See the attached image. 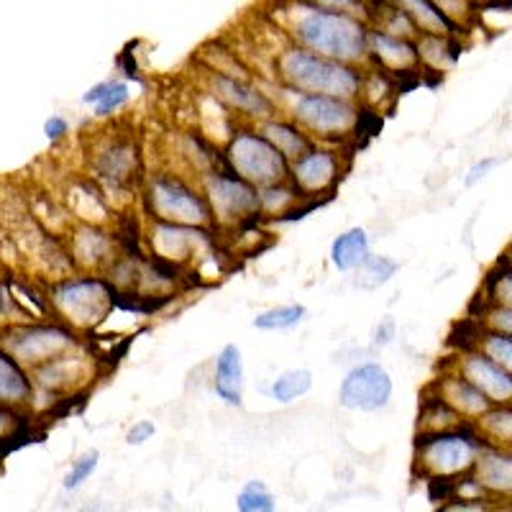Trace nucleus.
<instances>
[{
	"label": "nucleus",
	"mask_w": 512,
	"mask_h": 512,
	"mask_svg": "<svg viewBox=\"0 0 512 512\" xmlns=\"http://www.w3.org/2000/svg\"><path fill=\"white\" fill-rule=\"evenodd\" d=\"M287 29L297 47H305L323 57L346 64H361L369 59V24L367 18L344 11H328L308 3L290 0L285 6Z\"/></svg>",
	"instance_id": "nucleus-1"
},
{
	"label": "nucleus",
	"mask_w": 512,
	"mask_h": 512,
	"mask_svg": "<svg viewBox=\"0 0 512 512\" xmlns=\"http://www.w3.org/2000/svg\"><path fill=\"white\" fill-rule=\"evenodd\" d=\"M277 75L295 93H320L336 98H359L364 80L356 64L323 57L305 47H287L277 59Z\"/></svg>",
	"instance_id": "nucleus-2"
},
{
	"label": "nucleus",
	"mask_w": 512,
	"mask_h": 512,
	"mask_svg": "<svg viewBox=\"0 0 512 512\" xmlns=\"http://www.w3.org/2000/svg\"><path fill=\"white\" fill-rule=\"evenodd\" d=\"M487 443L482 436L448 428V431H431L418 438V464L425 474L436 479L459 477L472 472L474 461L482 454Z\"/></svg>",
	"instance_id": "nucleus-3"
},
{
	"label": "nucleus",
	"mask_w": 512,
	"mask_h": 512,
	"mask_svg": "<svg viewBox=\"0 0 512 512\" xmlns=\"http://www.w3.org/2000/svg\"><path fill=\"white\" fill-rule=\"evenodd\" d=\"M228 164L241 180L254 187H269L290 177V159L264 134L241 131L228 144Z\"/></svg>",
	"instance_id": "nucleus-4"
},
{
	"label": "nucleus",
	"mask_w": 512,
	"mask_h": 512,
	"mask_svg": "<svg viewBox=\"0 0 512 512\" xmlns=\"http://www.w3.org/2000/svg\"><path fill=\"white\" fill-rule=\"evenodd\" d=\"M149 205L159 221L180 223V226L198 228L213 216L208 198L198 195L177 177H157L149 187Z\"/></svg>",
	"instance_id": "nucleus-5"
},
{
	"label": "nucleus",
	"mask_w": 512,
	"mask_h": 512,
	"mask_svg": "<svg viewBox=\"0 0 512 512\" xmlns=\"http://www.w3.org/2000/svg\"><path fill=\"white\" fill-rule=\"evenodd\" d=\"M292 118L318 136H344L356 128L359 111L351 105V100L336 95L297 93V100L292 103Z\"/></svg>",
	"instance_id": "nucleus-6"
},
{
	"label": "nucleus",
	"mask_w": 512,
	"mask_h": 512,
	"mask_svg": "<svg viewBox=\"0 0 512 512\" xmlns=\"http://www.w3.org/2000/svg\"><path fill=\"white\" fill-rule=\"evenodd\" d=\"M52 303L72 326L90 328L113 310V290L103 280H70L54 290Z\"/></svg>",
	"instance_id": "nucleus-7"
},
{
	"label": "nucleus",
	"mask_w": 512,
	"mask_h": 512,
	"mask_svg": "<svg viewBox=\"0 0 512 512\" xmlns=\"http://www.w3.org/2000/svg\"><path fill=\"white\" fill-rule=\"evenodd\" d=\"M3 346L18 364L41 367L59 361L64 351H70L75 346V336L59 326H26L6 333Z\"/></svg>",
	"instance_id": "nucleus-8"
},
{
	"label": "nucleus",
	"mask_w": 512,
	"mask_h": 512,
	"mask_svg": "<svg viewBox=\"0 0 512 512\" xmlns=\"http://www.w3.org/2000/svg\"><path fill=\"white\" fill-rule=\"evenodd\" d=\"M390 397L392 377L377 361L354 367L338 387V402L346 410H359V413H377V410L387 408Z\"/></svg>",
	"instance_id": "nucleus-9"
},
{
	"label": "nucleus",
	"mask_w": 512,
	"mask_h": 512,
	"mask_svg": "<svg viewBox=\"0 0 512 512\" xmlns=\"http://www.w3.org/2000/svg\"><path fill=\"white\" fill-rule=\"evenodd\" d=\"M205 198H208L213 216L226 223H236L241 218L254 216L256 210H262L259 187L241 180L239 175H226V172H213L205 177Z\"/></svg>",
	"instance_id": "nucleus-10"
},
{
	"label": "nucleus",
	"mask_w": 512,
	"mask_h": 512,
	"mask_svg": "<svg viewBox=\"0 0 512 512\" xmlns=\"http://www.w3.org/2000/svg\"><path fill=\"white\" fill-rule=\"evenodd\" d=\"M459 374L477 387L492 405H510L512 402V374L489 359L482 351H464L459 356Z\"/></svg>",
	"instance_id": "nucleus-11"
},
{
	"label": "nucleus",
	"mask_w": 512,
	"mask_h": 512,
	"mask_svg": "<svg viewBox=\"0 0 512 512\" xmlns=\"http://www.w3.org/2000/svg\"><path fill=\"white\" fill-rule=\"evenodd\" d=\"M210 85H213V93H216L218 100L233 108V111H241L244 116L251 118H262V121H269L274 116V103L262 93L256 90L254 85H249L241 77L226 75V72H216L210 77Z\"/></svg>",
	"instance_id": "nucleus-12"
},
{
	"label": "nucleus",
	"mask_w": 512,
	"mask_h": 512,
	"mask_svg": "<svg viewBox=\"0 0 512 512\" xmlns=\"http://www.w3.org/2000/svg\"><path fill=\"white\" fill-rule=\"evenodd\" d=\"M472 482L495 497H512V448L484 446L472 466Z\"/></svg>",
	"instance_id": "nucleus-13"
},
{
	"label": "nucleus",
	"mask_w": 512,
	"mask_h": 512,
	"mask_svg": "<svg viewBox=\"0 0 512 512\" xmlns=\"http://www.w3.org/2000/svg\"><path fill=\"white\" fill-rule=\"evenodd\" d=\"M369 59L392 72H413L420 67L415 39L387 34L377 26L369 31Z\"/></svg>",
	"instance_id": "nucleus-14"
},
{
	"label": "nucleus",
	"mask_w": 512,
	"mask_h": 512,
	"mask_svg": "<svg viewBox=\"0 0 512 512\" xmlns=\"http://www.w3.org/2000/svg\"><path fill=\"white\" fill-rule=\"evenodd\" d=\"M290 175L297 190L303 192H323L336 182L338 159L326 149H310L300 159L290 164Z\"/></svg>",
	"instance_id": "nucleus-15"
},
{
	"label": "nucleus",
	"mask_w": 512,
	"mask_h": 512,
	"mask_svg": "<svg viewBox=\"0 0 512 512\" xmlns=\"http://www.w3.org/2000/svg\"><path fill=\"white\" fill-rule=\"evenodd\" d=\"M436 387H438V400L454 410L459 418L479 420L489 408H492V400H489L487 395H482V392H479L469 379L461 377V374H448V377H441Z\"/></svg>",
	"instance_id": "nucleus-16"
},
{
	"label": "nucleus",
	"mask_w": 512,
	"mask_h": 512,
	"mask_svg": "<svg viewBox=\"0 0 512 512\" xmlns=\"http://www.w3.org/2000/svg\"><path fill=\"white\" fill-rule=\"evenodd\" d=\"M216 395L231 408L244 402V359L236 344H226L216 359Z\"/></svg>",
	"instance_id": "nucleus-17"
},
{
	"label": "nucleus",
	"mask_w": 512,
	"mask_h": 512,
	"mask_svg": "<svg viewBox=\"0 0 512 512\" xmlns=\"http://www.w3.org/2000/svg\"><path fill=\"white\" fill-rule=\"evenodd\" d=\"M400 11L408 13L418 34H441V36H461L459 26L433 3V0H392Z\"/></svg>",
	"instance_id": "nucleus-18"
},
{
	"label": "nucleus",
	"mask_w": 512,
	"mask_h": 512,
	"mask_svg": "<svg viewBox=\"0 0 512 512\" xmlns=\"http://www.w3.org/2000/svg\"><path fill=\"white\" fill-rule=\"evenodd\" d=\"M415 49H418L420 64L431 67L433 72L454 70L459 62V36L441 34H418L415 36Z\"/></svg>",
	"instance_id": "nucleus-19"
},
{
	"label": "nucleus",
	"mask_w": 512,
	"mask_h": 512,
	"mask_svg": "<svg viewBox=\"0 0 512 512\" xmlns=\"http://www.w3.org/2000/svg\"><path fill=\"white\" fill-rule=\"evenodd\" d=\"M369 256V236L364 228L354 226L341 233L331 244V262L338 272H354Z\"/></svg>",
	"instance_id": "nucleus-20"
},
{
	"label": "nucleus",
	"mask_w": 512,
	"mask_h": 512,
	"mask_svg": "<svg viewBox=\"0 0 512 512\" xmlns=\"http://www.w3.org/2000/svg\"><path fill=\"white\" fill-rule=\"evenodd\" d=\"M262 134L267 136V139L272 141V144L277 146V149L290 159V162H295V159H300L303 154H308L310 149H313L308 136L287 121H274V118H269V121H264Z\"/></svg>",
	"instance_id": "nucleus-21"
},
{
	"label": "nucleus",
	"mask_w": 512,
	"mask_h": 512,
	"mask_svg": "<svg viewBox=\"0 0 512 512\" xmlns=\"http://www.w3.org/2000/svg\"><path fill=\"white\" fill-rule=\"evenodd\" d=\"M31 400V384L11 354H0V402Z\"/></svg>",
	"instance_id": "nucleus-22"
},
{
	"label": "nucleus",
	"mask_w": 512,
	"mask_h": 512,
	"mask_svg": "<svg viewBox=\"0 0 512 512\" xmlns=\"http://www.w3.org/2000/svg\"><path fill=\"white\" fill-rule=\"evenodd\" d=\"M400 269V264L390 256H374L369 254L359 267L354 269L356 272V287L361 290H377V287L387 285V282L395 277V272Z\"/></svg>",
	"instance_id": "nucleus-23"
},
{
	"label": "nucleus",
	"mask_w": 512,
	"mask_h": 512,
	"mask_svg": "<svg viewBox=\"0 0 512 512\" xmlns=\"http://www.w3.org/2000/svg\"><path fill=\"white\" fill-rule=\"evenodd\" d=\"M479 431L489 443L512 448V408L510 405H492L482 418L477 420Z\"/></svg>",
	"instance_id": "nucleus-24"
},
{
	"label": "nucleus",
	"mask_w": 512,
	"mask_h": 512,
	"mask_svg": "<svg viewBox=\"0 0 512 512\" xmlns=\"http://www.w3.org/2000/svg\"><path fill=\"white\" fill-rule=\"evenodd\" d=\"M310 387H313V374L308 369H287V372L274 379L272 387H269V395L282 402V405H287L297 397L308 395Z\"/></svg>",
	"instance_id": "nucleus-25"
},
{
	"label": "nucleus",
	"mask_w": 512,
	"mask_h": 512,
	"mask_svg": "<svg viewBox=\"0 0 512 512\" xmlns=\"http://www.w3.org/2000/svg\"><path fill=\"white\" fill-rule=\"evenodd\" d=\"M305 315H308L305 305H280V308H272L267 313L256 315L254 328H259V331H290V328L303 323Z\"/></svg>",
	"instance_id": "nucleus-26"
},
{
	"label": "nucleus",
	"mask_w": 512,
	"mask_h": 512,
	"mask_svg": "<svg viewBox=\"0 0 512 512\" xmlns=\"http://www.w3.org/2000/svg\"><path fill=\"white\" fill-rule=\"evenodd\" d=\"M108 251H111V239H108L105 233L95 231V228H82V231L77 233L75 254L80 262L98 264L108 256Z\"/></svg>",
	"instance_id": "nucleus-27"
},
{
	"label": "nucleus",
	"mask_w": 512,
	"mask_h": 512,
	"mask_svg": "<svg viewBox=\"0 0 512 512\" xmlns=\"http://www.w3.org/2000/svg\"><path fill=\"white\" fill-rule=\"evenodd\" d=\"M477 349L482 351V354H487L489 359H495L500 367H505L507 372L512 374V336L510 333L489 331V328H484V331L479 333Z\"/></svg>",
	"instance_id": "nucleus-28"
},
{
	"label": "nucleus",
	"mask_w": 512,
	"mask_h": 512,
	"mask_svg": "<svg viewBox=\"0 0 512 512\" xmlns=\"http://www.w3.org/2000/svg\"><path fill=\"white\" fill-rule=\"evenodd\" d=\"M236 507L241 512H272L274 510V497L264 482H246V487L241 489L239 497H236Z\"/></svg>",
	"instance_id": "nucleus-29"
},
{
	"label": "nucleus",
	"mask_w": 512,
	"mask_h": 512,
	"mask_svg": "<svg viewBox=\"0 0 512 512\" xmlns=\"http://www.w3.org/2000/svg\"><path fill=\"white\" fill-rule=\"evenodd\" d=\"M100 169H103V175L111 177L113 182L126 180V177L136 169V152H131L128 146H116V149H111V152L105 154L103 162H100Z\"/></svg>",
	"instance_id": "nucleus-30"
},
{
	"label": "nucleus",
	"mask_w": 512,
	"mask_h": 512,
	"mask_svg": "<svg viewBox=\"0 0 512 512\" xmlns=\"http://www.w3.org/2000/svg\"><path fill=\"white\" fill-rule=\"evenodd\" d=\"M487 300L500 308H512V264L487 277Z\"/></svg>",
	"instance_id": "nucleus-31"
},
{
	"label": "nucleus",
	"mask_w": 512,
	"mask_h": 512,
	"mask_svg": "<svg viewBox=\"0 0 512 512\" xmlns=\"http://www.w3.org/2000/svg\"><path fill=\"white\" fill-rule=\"evenodd\" d=\"M295 200L297 187H287L285 182L259 187V205H262V210H269V213H282V210L290 208Z\"/></svg>",
	"instance_id": "nucleus-32"
},
{
	"label": "nucleus",
	"mask_w": 512,
	"mask_h": 512,
	"mask_svg": "<svg viewBox=\"0 0 512 512\" xmlns=\"http://www.w3.org/2000/svg\"><path fill=\"white\" fill-rule=\"evenodd\" d=\"M128 98H131V93H128L126 82L111 80V85H108L103 98L95 103V116H111L113 111H118V108H123V105L128 103Z\"/></svg>",
	"instance_id": "nucleus-33"
},
{
	"label": "nucleus",
	"mask_w": 512,
	"mask_h": 512,
	"mask_svg": "<svg viewBox=\"0 0 512 512\" xmlns=\"http://www.w3.org/2000/svg\"><path fill=\"white\" fill-rule=\"evenodd\" d=\"M98 461H100V451H88V454L82 456L80 461H75V466H72V472L64 477V489H77L80 487L85 479L90 477V474L98 469Z\"/></svg>",
	"instance_id": "nucleus-34"
},
{
	"label": "nucleus",
	"mask_w": 512,
	"mask_h": 512,
	"mask_svg": "<svg viewBox=\"0 0 512 512\" xmlns=\"http://www.w3.org/2000/svg\"><path fill=\"white\" fill-rule=\"evenodd\" d=\"M433 3H436L459 29H464V26L469 24V18L474 16V8H477V0H433Z\"/></svg>",
	"instance_id": "nucleus-35"
},
{
	"label": "nucleus",
	"mask_w": 512,
	"mask_h": 512,
	"mask_svg": "<svg viewBox=\"0 0 512 512\" xmlns=\"http://www.w3.org/2000/svg\"><path fill=\"white\" fill-rule=\"evenodd\" d=\"M313 6L328 8V11H344L351 13V16L367 18L372 16V6H369V0H308Z\"/></svg>",
	"instance_id": "nucleus-36"
},
{
	"label": "nucleus",
	"mask_w": 512,
	"mask_h": 512,
	"mask_svg": "<svg viewBox=\"0 0 512 512\" xmlns=\"http://www.w3.org/2000/svg\"><path fill=\"white\" fill-rule=\"evenodd\" d=\"M484 328L489 331H500L510 333L512 336V308H500V305H489L487 313L482 318Z\"/></svg>",
	"instance_id": "nucleus-37"
},
{
	"label": "nucleus",
	"mask_w": 512,
	"mask_h": 512,
	"mask_svg": "<svg viewBox=\"0 0 512 512\" xmlns=\"http://www.w3.org/2000/svg\"><path fill=\"white\" fill-rule=\"evenodd\" d=\"M497 164H500V159H495V157H487V159H482V162H477L472 169H469V172H466L464 185L466 187H474V185H477V182H482L484 177H487L489 172H492V169L497 167Z\"/></svg>",
	"instance_id": "nucleus-38"
},
{
	"label": "nucleus",
	"mask_w": 512,
	"mask_h": 512,
	"mask_svg": "<svg viewBox=\"0 0 512 512\" xmlns=\"http://www.w3.org/2000/svg\"><path fill=\"white\" fill-rule=\"evenodd\" d=\"M154 433H157V425H154L152 420H139V423L126 433V443H131V446H141V443L149 441Z\"/></svg>",
	"instance_id": "nucleus-39"
},
{
	"label": "nucleus",
	"mask_w": 512,
	"mask_h": 512,
	"mask_svg": "<svg viewBox=\"0 0 512 512\" xmlns=\"http://www.w3.org/2000/svg\"><path fill=\"white\" fill-rule=\"evenodd\" d=\"M67 131H70V128H67V121L59 116H52L47 123H44V134H47L49 141H59Z\"/></svg>",
	"instance_id": "nucleus-40"
},
{
	"label": "nucleus",
	"mask_w": 512,
	"mask_h": 512,
	"mask_svg": "<svg viewBox=\"0 0 512 512\" xmlns=\"http://www.w3.org/2000/svg\"><path fill=\"white\" fill-rule=\"evenodd\" d=\"M13 420H16V418H13L11 413H3V410H0V433L8 431V428L13 425Z\"/></svg>",
	"instance_id": "nucleus-41"
},
{
	"label": "nucleus",
	"mask_w": 512,
	"mask_h": 512,
	"mask_svg": "<svg viewBox=\"0 0 512 512\" xmlns=\"http://www.w3.org/2000/svg\"><path fill=\"white\" fill-rule=\"evenodd\" d=\"M3 305H6V295H3V287H0V310H3Z\"/></svg>",
	"instance_id": "nucleus-42"
}]
</instances>
